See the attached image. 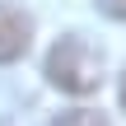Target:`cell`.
I'll list each match as a JSON object with an SVG mask.
<instances>
[{
	"label": "cell",
	"instance_id": "cell-3",
	"mask_svg": "<svg viewBox=\"0 0 126 126\" xmlns=\"http://www.w3.org/2000/svg\"><path fill=\"white\" fill-rule=\"evenodd\" d=\"M51 126H108V122H103L98 112H84V108H79V112H61Z\"/></svg>",
	"mask_w": 126,
	"mask_h": 126
},
{
	"label": "cell",
	"instance_id": "cell-5",
	"mask_svg": "<svg viewBox=\"0 0 126 126\" xmlns=\"http://www.w3.org/2000/svg\"><path fill=\"white\" fill-rule=\"evenodd\" d=\"M122 108H126V75H122Z\"/></svg>",
	"mask_w": 126,
	"mask_h": 126
},
{
	"label": "cell",
	"instance_id": "cell-2",
	"mask_svg": "<svg viewBox=\"0 0 126 126\" xmlns=\"http://www.w3.org/2000/svg\"><path fill=\"white\" fill-rule=\"evenodd\" d=\"M33 42V19L19 9V5H5L0 0V65L19 61Z\"/></svg>",
	"mask_w": 126,
	"mask_h": 126
},
{
	"label": "cell",
	"instance_id": "cell-4",
	"mask_svg": "<svg viewBox=\"0 0 126 126\" xmlns=\"http://www.w3.org/2000/svg\"><path fill=\"white\" fill-rule=\"evenodd\" d=\"M98 9L108 19H126V0H98Z\"/></svg>",
	"mask_w": 126,
	"mask_h": 126
},
{
	"label": "cell",
	"instance_id": "cell-1",
	"mask_svg": "<svg viewBox=\"0 0 126 126\" xmlns=\"http://www.w3.org/2000/svg\"><path fill=\"white\" fill-rule=\"evenodd\" d=\"M47 79L65 94H94L103 79V51H94L79 33H65L47 51Z\"/></svg>",
	"mask_w": 126,
	"mask_h": 126
}]
</instances>
